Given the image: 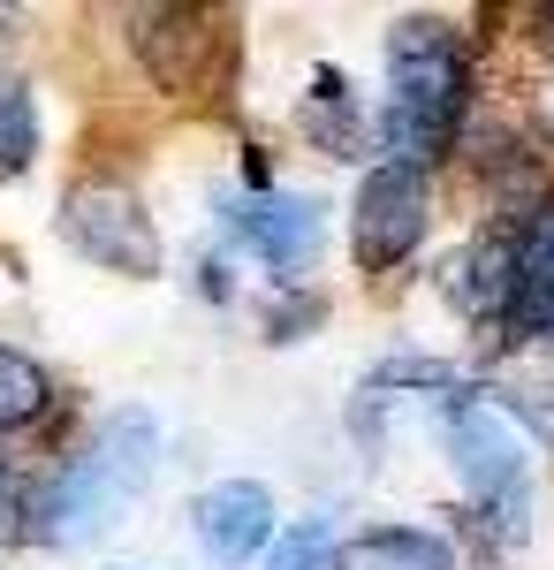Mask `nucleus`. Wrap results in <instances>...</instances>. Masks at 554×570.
<instances>
[{"label":"nucleus","instance_id":"f257e3e1","mask_svg":"<svg viewBox=\"0 0 554 570\" xmlns=\"http://www.w3.org/2000/svg\"><path fill=\"white\" fill-rule=\"evenodd\" d=\"M456 115H464V46L448 39V23H426V16L395 23V39H387V115H380L395 168L426 176V160L448 145Z\"/></svg>","mask_w":554,"mask_h":570},{"label":"nucleus","instance_id":"0eeeda50","mask_svg":"<svg viewBox=\"0 0 554 570\" xmlns=\"http://www.w3.org/2000/svg\"><path fill=\"white\" fill-rule=\"evenodd\" d=\"M190 525H198V540L214 548L220 563H251V556H266L274 548V494L258 480H220L206 487L198 502H190Z\"/></svg>","mask_w":554,"mask_h":570},{"label":"nucleus","instance_id":"9b49d317","mask_svg":"<svg viewBox=\"0 0 554 570\" xmlns=\"http://www.w3.org/2000/svg\"><path fill=\"white\" fill-rule=\"evenodd\" d=\"M342 570H456V548L418 525H380L342 556Z\"/></svg>","mask_w":554,"mask_h":570},{"label":"nucleus","instance_id":"9d476101","mask_svg":"<svg viewBox=\"0 0 554 570\" xmlns=\"http://www.w3.org/2000/svg\"><path fill=\"white\" fill-rule=\"evenodd\" d=\"M448 297H456L471 320H510V297H516V228H486L464 259L448 266Z\"/></svg>","mask_w":554,"mask_h":570},{"label":"nucleus","instance_id":"1a4fd4ad","mask_svg":"<svg viewBox=\"0 0 554 570\" xmlns=\"http://www.w3.org/2000/svg\"><path fill=\"white\" fill-rule=\"evenodd\" d=\"M510 343H532V335H554V206L516 228V297H510Z\"/></svg>","mask_w":554,"mask_h":570},{"label":"nucleus","instance_id":"f8f14e48","mask_svg":"<svg viewBox=\"0 0 554 570\" xmlns=\"http://www.w3.org/2000/svg\"><path fill=\"white\" fill-rule=\"evenodd\" d=\"M46 403H53V381H46V365L31 351H8L0 343V434H16V426H39Z\"/></svg>","mask_w":554,"mask_h":570},{"label":"nucleus","instance_id":"f03ea898","mask_svg":"<svg viewBox=\"0 0 554 570\" xmlns=\"http://www.w3.org/2000/svg\"><path fill=\"white\" fill-rule=\"evenodd\" d=\"M152 456H160V426H152V411H115V419L99 426V441H91L85 456L39 494V518H53L46 540H91V532L107 525L137 487L152 480Z\"/></svg>","mask_w":554,"mask_h":570},{"label":"nucleus","instance_id":"ddd939ff","mask_svg":"<svg viewBox=\"0 0 554 570\" xmlns=\"http://www.w3.org/2000/svg\"><path fill=\"white\" fill-rule=\"evenodd\" d=\"M39 160V107L23 77H0V176H23Z\"/></svg>","mask_w":554,"mask_h":570},{"label":"nucleus","instance_id":"423d86ee","mask_svg":"<svg viewBox=\"0 0 554 570\" xmlns=\"http://www.w3.org/2000/svg\"><path fill=\"white\" fill-rule=\"evenodd\" d=\"M228 220H236V236H244V244H251L281 282H304L311 259H319V244H327V214H319V198H297V190H258V198H236Z\"/></svg>","mask_w":554,"mask_h":570},{"label":"nucleus","instance_id":"20e7f679","mask_svg":"<svg viewBox=\"0 0 554 570\" xmlns=\"http://www.w3.org/2000/svg\"><path fill=\"white\" fill-rule=\"evenodd\" d=\"M448 449H456V472L471 480L478 502H502V525L524 532V480H532V456H524V434L502 403H464L456 426H448Z\"/></svg>","mask_w":554,"mask_h":570},{"label":"nucleus","instance_id":"4468645a","mask_svg":"<svg viewBox=\"0 0 554 570\" xmlns=\"http://www.w3.org/2000/svg\"><path fill=\"white\" fill-rule=\"evenodd\" d=\"M274 570H342V548L327 532V518H311L297 532H274Z\"/></svg>","mask_w":554,"mask_h":570},{"label":"nucleus","instance_id":"2eb2a0df","mask_svg":"<svg viewBox=\"0 0 554 570\" xmlns=\"http://www.w3.org/2000/svg\"><path fill=\"white\" fill-rule=\"evenodd\" d=\"M373 389H456V365H433V357H387L373 373Z\"/></svg>","mask_w":554,"mask_h":570},{"label":"nucleus","instance_id":"dca6fc26","mask_svg":"<svg viewBox=\"0 0 554 570\" xmlns=\"http://www.w3.org/2000/svg\"><path fill=\"white\" fill-rule=\"evenodd\" d=\"M0 510H8V472H0Z\"/></svg>","mask_w":554,"mask_h":570},{"label":"nucleus","instance_id":"6e6552de","mask_svg":"<svg viewBox=\"0 0 554 570\" xmlns=\"http://www.w3.org/2000/svg\"><path fill=\"white\" fill-rule=\"evenodd\" d=\"M129 23H137V53H145V69H152L168 91L198 85V53L220 39L214 16H198V8H137Z\"/></svg>","mask_w":554,"mask_h":570},{"label":"nucleus","instance_id":"7ed1b4c3","mask_svg":"<svg viewBox=\"0 0 554 570\" xmlns=\"http://www.w3.org/2000/svg\"><path fill=\"white\" fill-rule=\"evenodd\" d=\"M61 236L107 274H160V228L129 183H77L61 198Z\"/></svg>","mask_w":554,"mask_h":570},{"label":"nucleus","instance_id":"f3484780","mask_svg":"<svg viewBox=\"0 0 554 570\" xmlns=\"http://www.w3.org/2000/svg\"><path fill=\"white\" fill-rule=\"evenodd\" d=\"M547 46H554V16H547Z\"/></svg>","mask_w":554,"mask_h":570},{"label":"nucleus","instance_id":"39448f33","mask_svg":"<svg viewBox=\"0 0 554 570\" xmlns=\"http://www.w3.org/2000/svg\"><path fill=\"white\" fill-rule=\"evenodd\" d=\"M418 236H426V176L380 160L357 183V266L387 274V266H403L418 252Z\"/></svg>","mask_w":554,"mask_h":570}]
</instances>
